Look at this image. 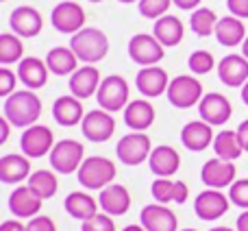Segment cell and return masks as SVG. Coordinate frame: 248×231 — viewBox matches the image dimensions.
Masks as SVG:
<instances>
[{"mask_svg": "<svg viewBox=\"0 0 248 231\" xmlns=\"http://www.w3.org/2000/svg\"><path fill=\"white\" fill-rule=\"evenodd\" d=\"M135 85L140 90L141 96L146 99H157V96L166 94L168 85H170V77L163 68L157 66H148V68H141L135 77Z\"/></svg>", "mask_w": 248, "mask_h": 231, "instance_id": "obj_18", "label": "cell"}, {"mask_svg": "<svg viewBox=\"0 0 248 231\" xmlns=\"http://www.w3.org/2000/svg\"><path fill=\"white\" fill-rule=\"evenodd\" d=\"M0 231H29L26 225L20 223V218H9L0 223Z\"/></svg>", "mask_w": 248, "mask_h": 231, "instance_id": "obj_45", "label": "cell"}, {"mask_svg": "<svg viewBox=\"0 0 248 231\" xmlns=\"http://www.w3.org/2000/svg\"><path fill=\"white\" fill-rule=\"evenodd\" d=\"M118 2H122V4H131V2H140V0H118Z\"/></svg>", "mask_w": 248, "mask_h": 231, "instance_id": "obj_54", "label": "cell"}, {"mask_svg": "<svg viewBox=\"0 0 248 231\" xmlns=\"http://www.w3.org/2000/svg\"><path fill=\"white\" fill-rule=\"evenodd\" d=\"M44 198L31 188L29 183L26 185H17L16 190L9 197V210L16 218H35L39 216V210H42Z\"/></svg>", "mask_w": 248, "mask_h": 231, "instance_id": "obj_15", "label": "cell"}, {"mask_svg": "<svg viewBox=\"0 0 248 231\" xmlns=\"http://www.w3.org/2000/svg\"><path fill=\"white\" fill-rule=\"evenodd\" d=\"M31 172V159L26 155L9 153L0 157V181L9 185H20L22 181H29Z\"/></svg>", "mask_w": 248, "mask_h": 231, "instance_id": "obj_22", "label": "cell"}, {"mask_svg": "<svg viewBox=\"0 0 248 231\" xmlns=\"http://www.w3.org/2000/svg\"><path fill=\"white\" fill-rule=\"evenodd\" d=\"M70 48H72L74 55L78 57V61L94 66V64H98V61H103L105 57H107L109 39L100 29L85 26V29H81L77 35H72V39H70Z\"/></svg>", "mask_w": 248, "mask_h": 231, "instance_id": "obj_2", "label": "cell"}, {"mask_svg": "<svg viewBox=\"0 0 248 231\" xmlns=\"http://www.w3.org/2000/svg\"><path fill=\"white\" fill-rule=\"evenodd\" d=\"M183 231H196V229H183Z\"/></svg>", "mask_w": 248, "mask_h": 231, "instance_id": "obj_56", "label": "cell"}, {"mask_svg": "<svg viewBox=\"0 0 248 231\" xmlns=\"http://www.w3.org/2000/svg\"><path fill=\"white\" fill-rule=\"evenodd\" d=\"M128 83L126 79L120 77V74H109V77L103 79L98 87V94H96V100H98V107L105 109L109 114H116L126 109V105L131 103L128 100Z\"/></svg>", "mask_w": 248, "mask_h": 231, "instance_id": "obj_4", "label": "cell"}, {"mask_svg": "<svg viewBox=\"0 0 248 231\" xmlns=\"http://www.w3.org/2000/svg\"><path fill=\"white\" fill-rule=\"evenodd\" d=\"M16 83H17V74L9 68H0V96L9 99L16 92Z\"/></svg>", "mask_w": 248, "mask_h": 231, "instance_id": "obj_41", "label": "cell"}, {"mask_svg": "<svg viewBox=\"0 0 248 231\" xmlns=\"http://www.w3.org/2000/svg\"><path fill=\"white\" fill-rule=\"evenodd\" d=\"M100 83H103V79H100L98 68H94L92 64H85L74 74H70V94L81 100L92 99V96L98 94Z\"/></svg>", "mask_w": 248, "mask_h": 231, "instance_id": "obj_19", "label": "cell"}, {"mask_svg": "<svg viewBox=\"0 0 248 231\" xmlns=\"http://www.w3.org/2000/svg\"><path fill=\"white\" fill-rule=\"evenodd\" d=\"M168 100L176 109H189L202 100V83L192 74H179L170 81L166 92Z\"/></svg>", "mask_w": 248, "mask_h": 231, "instance_id": "obj_5", "label": "cell"}, {"mask_svg": "<svg viewBox=\"0 0 248 231\" xmlns=\"http://www.w3.org/2000/svg\"><path fill=\"white\" fill-rule=\"evenodd\" d=\"M220 17L211 11L209 7H198L196 11H192L189 16V26L196 35L201 37H207V35H214L216 33V24H218Z\"/></svg>", "mask_w": 248, "mask_h": 231, "instance_id": "obj_35", "label": "cell"}, {"mask_svg": "<svg viewBox=\"0 0 248 231\" xmlns=\"http://www.w3.org/2000/svg\"><path fill=\"white\" fill-rule=\"evenodd\" d=\"M214 129L205 120H192L181 129V142L192 153H202L205 148H209V144H214Z\"/></svg>", "mask_w": 248, "mask_h": 231, "instance_id": "obj_20", "label": "cell"}, {"mask_svg": "<svg viewBox=\"0 0 248 231\" xmlns=\"http://www.w3.org/2000/svg\"><path fill=\"white\" fill-rule=\"evenodd\" d=\"M2 2H7V0H2Z\"/></svg>", "mask_w": 248, "mask_h": 231, "instance_id": "obj_57", "label": "cell"}, {"mask_svg": "<svg viewBox=\"0 0 248 231\" xmlns=\"http://www.w3.org/2000/svg\"><path fill=\"white\" fill-rule=\"evenodd\" d=\"M81 131L94 144H103V142L111 140L113 133H116V120L109 112L105 109H92L85 114L81 122Z\"/></svg>", "mask_w": 248, "mask_h": 231, "instance_id": "obj_12", "label": "cell"}, {"mask_svg": "<svg viewBox=\"0 0 248 231\" xmlns=\"http://www.w3.org/2000/svg\"><path fill=\"white\" fill-rule=\"evenodd\" d=\"M52 118L61 127H77L85 118V109H83L81 99L72 94H63L52 103Z\"/></svg>", "mask_w": 248, "mask_h": 231, "instance_id": "obj_25", "label": "cell"}, {"mask_svg": "<svg viewBox=\"0 0 248 231\" xmlns=\"http://www.w3.org/2000/svg\"><path fill=\"white\" fill-rule=\"evenodd\" d=\"M87 2H94L96 4V2H103V0H87Z\"/></svg>", "mask_w": 248, "mask_h": 231, "instance_id": "obj_55", "label": "cell"}, {"mask_svg": "<svg viewBox=\"0 0 248 231\" xmlns=\"http://www.w3.org/2000/svg\"><path fill=\"white\" fill-rule=\"evenodd\" d=\"M150 153H153V144L144 131L126 133L124 137H120L116 146V155L124 166H140V164L148 162Z\"/></svg>", "mask_w": 248, "mask_h": 231, "instance_id": "obj_7", "label": "cell"}, {"mask_svg": "<svg viewBox=\"0 0 248 231\" xmlns=\"http://www.w3.org/2000/svg\"><path fill=\"white\" fill-rule=\"evenodd\" d=\"M9 26L16 35L20 37H37L44 29V17L42 13L35 7H29V4H22V7H16L9 16Z\"/></svg>", "mask_w": 248, "mask_h": 231, "instance_id": "obj_16", "label": "cell"}, {"mask_svg": "<svg viewBox=\"0 0 248 231\" xmlns=\"http://www.w3.org/2000/svg\"><path fill=\"white\" fill-rule=\"evenodd\" d=\"M11 127L13 124L2 116V118H0V144H4V142L9 140V131H11Z\"/></svg>", "mask_w": 248, "mask_h": 231, "instance_id": "obj_48", "label": "cell"}, {"mask_svg": "<svg viewBox=\"0 0 248 231\" xmlns=\"http://www.w3.org/2000/svg\"><path fill=\"white\" fill-rule=\"evenodd\" d=\"M48 70L46 61L37 59V57H24L17 64V79L22 81V85H26V90H42L48 83Z\"/></svg>", "mask_w": 248, "mask_h": 231, "instance_id": "obj_24", "label": "cell"}, {"mask_svg": "<svg viewBox=\"0 0 248 231\" xmlns=\"http://www.w3.org/2000/svg\"><path fill=\"white\" fill-rule=\"evenodd\" d=\"M81 231H116V223H113V216L109 214H94L92 218L83 220Z\"/></svg>", "mask_w": 248, "mask_h": 231, "instance_id": "obj_39", "label": "cell"}, {"mask_svg": "<svg viewBox=\"0 0 248 231\" xmlns=\"http://www.w3.org/2000/svg\"><path fill=\"white\" fill-rule=\"evenodd\" d=\"M29 185L46 201V198H52L57 194V190H59V179H57L55 170H35L33 175L29 177Z\"/></svg>", "mask_w": 248, "mask_h": 231, "instance_id": "obj_34", "label": "cell"}, {"mask_svg": "<svg viewBox=\"0 0 248 231\" xmlns=\"http://www.w3.org/2000/svg\"><path fill=\"white\" fill-rule=\"evenodd\" d=\"M235 229H237V231H248V210H244L240 216H237Z\"/></svg>", "mask_w": 248, "mask_h": 231, "instance_id": "obj_49", "label": "cell"}, {"mask_svg": "<svg viewBox=\"0 0 248 231\" xmlns=\"http://www.w3.org/2000/svg\"><path fill=\"white\" fill-rule=\"evenodd\" d=\"M50 24L63 35H77L81 29H85V9L74 0H63L52 9Z\"/></svg>", "mask_w": 248, "mask_h": 231, "instance_id": "obj_8", "label": "cell"}, {"mask_svg": "<svg viewBox=\"0 0 248 231\" xmlns=\"http://www.w3.org/2000/svg\"><path fill=\"white\" fill-rule=\"evenodd\" d=\"M140 225H144L146 231H179V218L168 205L150 203L141 210Z\"/></svg>", "mask_w": 248, "mask_h": 231, "instance_id": "obj_17", "label": "cell"}, {"mask_svg": "<svg viewBox=\"0 0 248 231\" xmlns=\"http://www.w3.org/2000/svg\"><path fill=\"white\" fill-rule=\"evenodd\" d=\"M153 35L163 44V48L179 46V44L183 42V35H185L183 22H181L176 16H161L159 20H155Z\"/></svg>", "mask_w": 248, "mask_h": 231, "instance_id": "obj_29", "label": "cell"}, {"mask_svg": "<svg viewBox=\"0 0 248 231\" xmlns=\"http://www.w3.org/2000/svg\"><path fill=\"white\" fill-rule=\"evenodd\" d=\"M174 185H176V181L157 177L153 181V185H150V194H153L155 203H161V205L174 203Z\"/></svg>", "mask_w": 248, "mask_h": 231, "instance_id": "obj_36", "label": "cell"}, {"mask_svg": "<svg viewBox=\"0 0 248 231\" xmlns=\"http://www.w3.org/2000/svg\"><path fill=\"white\" fill-rule=\"evenodd\" d=\"M216 39H218L222 46L227 48H235L240 44H244V39L248 37L246 35V26H244V20L235 16H224L218 20L216 24Z\"/></svg>", "mask_w": 248, "mask_h": 231, "instance_id": "obj_27", "label": "cell"}, {"mask_svg": "<svg viewBox=\"0 0 248 231\" xmlns=\"http://www.w3.org/2000/svg\"><path fill=\"white\" fill-rule=\"evenodd\" d=\"M22 55H24V46H22L20 35H16V33L0 35V64L2 66L20 64L24 59Z\"/></svg>", "mask_w": 248, "mask_h": 231, "instance_id": "obj_33", "label": "cell"}, {"mask_svg": "<svg viewBox=\"0 0 248 231\" xmlns=\"http://www.w3.org/2000/svg\"><path fill=\"white\" fill-rule=\"evenodd\" d=\"M242 55H244L246 59H248V37L244 39V44H242Z\"/></svg>", "mask_w": 248, "mask_h": 231, "instance_id": "obj_52", "label": "cell"}, {"mask_svg": "<svg viewBox=\"0 0 248 231\" xmlns=\"http://www.w3.org/2000/svg\"><path fill=\"white\" fill-rule=\"evenodd\" d=\"M235 177H237L235 164L224 162V159H220V157L209 159V162H205L201 168V181L207 188H214V190L231 188V185L235 183Z\"/></svg>", "mask_w": 248, "mask_h": 231, "instance_id": "obj_13", "label": "cell"}, {"mask_svg": "<svg viewBox=\"0 0 248 231\" xmlns=\"http://www.w3.org/2000/svg\"><path fill=\"white\" fill-rule=\"evenodd\" d=\"M50 166L59 175H72L78 172L81 164L85 162V148L77 140H59L50 150Z\"/></svg>", "mask_w": 248, "mask_h": 231, "instance_id": "obj_6", "label": "cell"}, {"mask_svg": "<svg viewBox=\"0 0 248 231\" xmlns=\"http://www.w3.org/2000/svg\"><path fill=\"white\" fill-rule=\"evenodd\" d=\"M229 198L233 205L248 210V179H235V183L229 188Z\"/></svg>", "mask_w": 248, "mask_h": 231, "instance_id": "obj_40", "label": "cell"}, {"mask_svg": "<svg viewBox=\"0 0 248 231\" xmlns=\"http://www.w3.org/2000/svg\"><path fill=\"white\" fill-rule=\"evenodd\" d=\"M118 175V168L111 159L103 157V155H92V157H85V162L81 164L77 177L78 183L85 190H105L107 185L113 183Z\"/></svg>", "mask_w": 248, "mask_h": 231, "instance_id": "obj_3", "label": "cell"}, {"mask_svg": "<svg viewBox=\"0 0 248 231\" xmlns=\"http://www.w3.org/2000/svg\"><path fill=\"white\" fill-rule=\"evenodd\" d=\"M155 122V107L146 99L131 100L124 109V124L131 131H146Z\"/></svg>", "mask_w": 248, "mask_h": 231, "instance_id": "obj_28", "label": "cell"}, {"mask_svg": "<svg viewBox=\"0 0 248 231\" xmlns=\"http://www.w3.org/2000/svg\"><path fill=\"white\" fill-rule=\"evenodd\" d=\"M163 55H166L163 44L150 33H137L128 42V57L141 68L157 66L163 59Z\"/></svg>", "mask_w": 248, "mask_h": 231, "instance_id": "obj_10", "label": "cell"}, {"mask_svg": "<svg viewBox=\"0 0 248 231\" xmlns=\"http://www.w3.org/2000/svg\"><path fill=\"white\" fill-rule=\"evenodd\" d=\"M235 131H237V135H240V142H242L244 153H248V120H242L240 127H237Z\"/></svg>", "mask_w": 248, "mask_h": 231, "instance_id": "obj_46", "label": "cell"}, {"mask_svg": "<svg viewBox=\"0 0 248 231\" xmlns=\"http://www.w3.org/2000/svg\"><path fill=\"white\" fill-rule=\"evenodd\" d=\"M172 2H174V7L183 9V11H196L202 0H172Z\"/></svg>", "mask_w": 248, "mask_h": 231, "instance_id": "obj_47", "label": "cell"}, {"mask_svg": "<svg viewBox=\"0 0 248 231\" xmlns=\"http://www.w3.org/2000/svg\"><path fill=\"white\" fill-rule=\"evenodd\" d=\"M46 66L55 77H68V74H74L78 70V57L74 55L72 48L57 46L52 50H48Z\"/></svg>", "mask_w": 248, "mask_h": 231, "instance_id": "obj_30", "label": "cell"}, {"mask_svg": "<svg viewBox=\"0 0 248 231\" xmlns=\"http://www.w3.org/2000/svg\"><path fill=\"white\" fill-rule=\"evenodd\" d=\"M192 74H209L216 68V59L209 50H194L187 59Z\"/></svg>", "mask_w": 248, "mask_h": 231, "instance_id": "obj_37", "label": "cell"}, {"mask_svg": "<svg viewBox=\"0 0 248 231\" xmlns=\"http://www.w3.org/2000/svg\"><path fill=\"white\" fill-rule=\"evenodd\" d=\"M55 135L52 129L46 124H33V127L24 129L20 137V148L22 155H26L29 159H39L44 155H50V150L55 148Z\"/></svg>", "mask_w": 248, "mask_h": 231, "instance_id": "obj_9", "label": "cell"}, {"mask_svg": "<svg viewBox=\"0 0 248 231\" xmlns=\"http://www.w3.org/2000/svg\"><path fill=\"white\" fill-rule=\"evenodd\" d=\"M26 227H29V231H57L52 218H48V216H35L29 220Z\"/></svg>", "mask_w": 248, "mask_h": 231, "instance_id": "obj_42", "label": "cell"}, {"mask_svg": "<svg viewBox=\"0 0 248 231\" xmlns=\"http://www.w3.org/2000/svg\"><path fill=\"white\" fill-rule=\"evenodd\" d=\"M63 207L72 218H77L83 223V220L92 218L94 214H98L100 203L96 201L94 197H90L87 192H81V190H78V192H70L68 197H65Z\"/></svg>", "mask_w": 248, "mask_h": 231, "instance_id": "obj_31", "label": "cell"}, {"mask_svg": "<svg viewBox=\"0 0 248 231\" xmlns=\"http://www.w3.org/2000/svg\"><path fill=\"white\" fill-rule=\"evenodd\" d=\"M229 207H231V198L227 194H222V190H214V188L202 190L196 197V201H194V212L205 223H214V220L222 218L229 212Z\"/></svg>", "mask_w": 248, "mask_h": 231, "instance_id": "obj_11", "label": "cell"}, {"mask_svg": "<svg viewBox=\"0 0 248 231\" xmlns=\"http://www.w3.org/2000/svg\"><path fill=\"white\" fill-rule=\"evenodd\" d=\"M227 9L231 16L248 20V0H227Z\"/></svg>", "mask_w": 248, "mask_h": 231, "instance_id": "obj_43", "label": "cell"}, {"mask_svg": "<svg viewBox=\"0 0 248 231\" xmlns=\"http://www.w3.org/2000/svg\"><path fill=\"white\" fill-rule=\"evenodd\" d=\"M218 77L227 87H244L248 81V59L244 55H227L218 64Z\"/></svg>", "mask_w": 248, "mask_h": 231, "instance_id": "obj_23", "label": "cell"}, {"mask_svg": "<svg viewBox=\"0 0 248 231\" xmlns=\"http://www.w3.org/2000/svg\"><path fill=\"white\" fill-rule=\"evenodd\" d=\"M170 4L174 2L172 0H140V16L148 17V20H159L168 13Z\"/></svg>", "mask_w": 248, "mask_h": 231, "instance_id": "obj_38", "label": "cell"}, {"mask_svg": "<svg viewBox=\"0 0 248 231\" xmlns=\"http://www.w3.org/2000/svg\"><path fill=\"white\" fill-rule=\"evenodd\" d=\"M211 146H214L216 157L224 159V162H235V159L244 153L237 131H229V129L220 131L218 135H216V140H214V144Z\"/></svg>", "mask_w": 248, "mask_h": 231, "instance_id": "obj_32", "label": "cell"}, {"mask_svg": "<svg viewBox=\"0 0 248 231\" xmlns=\"http://www.w3.org/2000/svg\"><path fill=\"white\" fill-rule=\"evenodd\" d=\"M98 203L103 207L105 214L109 216H124L131 210V194L128 190L120 183H111L105 190H100L98 194Z\"/></svg>", "mask_w": 248, "mask_h": 231, "instance_id": "obj_26", "label": "cell"}, {"mask_svg": "<svg viewBox=\"0 0 248 231\" xmlns=\"http://www.w3.org/2000/svg\"><path fill=\"white\" fill-rule=\"evenodd\" d=\"M242 100H244V105H248V81L244 83V87H242Z\"/></svg>", "mask_w": 248, "mask_h": 231, "instance_id": "obj_51", "label": "cell"}, {"mask_svg": "<svg viewBox=\"0 0 248 231\" xmlns=\"http://www.w3.org/2000/svg\"><path fill=\"white\" fill-rule=\"evenodd\" d=\"M122 231H146V229H144V225H126Z\"/></svg>", "mask_w": 248, "mask_h": 231, "instance_id": "obj_50", "label": "cell"}, {"mask_svg": "<svg viewBox=\"0 0 248 231\" xmlns=\"http://www.w3.org/2000/svg\"><path fill=\"white\" fill-rule=\"evenodd\" d=\"M4 118L13 124V127L29 129L37 124L39 116H42V100L33 90H20L13 92L9 99H4L2 105Z\"/></svg>", "mask_w": 248, "mask_h": 231, "instance_id": "obj_1", "label": "cell"}, {"mask_svg": "<svg viewBox=\"0 0 248 231\" xmlns=\"http://www.w3.org/2000/svg\"><path fill=\"white\" fill-rule=\"evenodd\" d=\"M209 231H237V229H231V227H222V225H220V227H214V229H209Z\"/></svg>", "mask_w": 248, "mask_h": 231, "instance_id": "obj_53", "label": "cell"}, {"mask_svg": "<svg viewBox=\"0 0 248 231\" xmlns=\"http://www.w3.org/2000/svg\"><path fill=\"white\" fill-rule=\"evenodd\" d=\"M187 197H189L187 183H185V181H176V185H174V203L183 205V203L187 201Z\"/></svg>", "mask_w": 248, "mask_h": 231, "instance_id": "obj_44", "label": "cell"}, {"mask_svg": "<svg viewBox=\"0 0 248 231\" xmlns=\"http://www.w3.org/2000/svg\"><path fill=\"white\" fill-rule=\"evenodd\" d=\"M148 166L150 172L155 177H163V179H170L172 175H176L181 168V155L176 153V148L168 144H159L153 148L148 157Z\"/></svg>", "mask_w": 248, "mask_h": 231, "instance_id": "obj_21", "label": "cell"}, {"mask_svg": "<svg viewBox=\"0 0 248 231\" xmlns=\"http://www.w3.org/2000/svg\"><path fill=\"white\" fill-rule=\"evenodd\" d=\"M233 114L231 100L227 96L218 94V92H209V94L202 96V100L198 103V116L201 120L209 122L211 127H220V124H227L229 118Z\"/></svg>", "mask_w": 248, "mask_h": 231, "instance_id": "obj_14", "label": "cell"}]
</instances>
